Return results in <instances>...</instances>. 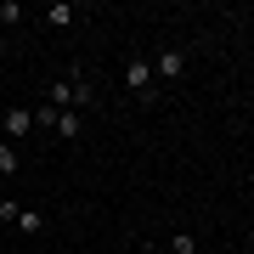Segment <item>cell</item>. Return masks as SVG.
I'll list each match as a JSON object with an SVG mask.
<instances>
[{"label":"cell","mask_w":254,"mask_h":254,"mask_svg":"<svg viewBox=\"0 0 254 254\" xmlns=\"http://www.w3.org/2000/svg\"><path fill=\"white\" fill-rule=\"evenodd\" d=\"M125 85H130L136 96L153 102V63H141V57H136V63H125Z\"/></svg>","instance_id":"1"},{"label":"cell","mask_w":254,"mask_h":254,"mask_svg":"<svg viewBox=\"0 0 254 254\" xmlns=\"http://www.w3.org/2000/svg\"><path fill=\"white\" fill-rule=\"evenodd\" d=\"M0 125H6V141L17 147L28 130H34V108H6V119H0Z\"/></svg>","instance_id":"2"},{"label":"cell","mask_w":254,"mask_h":254,"mask_svg":"<svg viewBox=\"0 0 254 254\" xmlns=\"http://www.w3.org/2000/svg\"><path fill=\"white\" fill-rule=\"evenodd\" d=\"M181 73H187V57L181 51H158L153 57V79H181Z\"/></svg>","instance_id":"3"},{"label":"cell","mask_w":254,"mask_h":254,"mask_svg":"<svg viewBox=\"0 0 254 254\" xmlns=\"http://www.w3.org/2000/svg\"><path fill=\"white\" fill-rule=\"evenodd\" d=\"M51 130H57L63 141H73V136L85 130V113H79V108H63V113H57V125H51Z\"/></svg>","instance_id":"4"},{"label":"cell","mask_w":254,"mask_h":254,"mask_svg":"<svg viewBox=\"0 0 254 254\" xmlns=\"http://www.w3.org/2000/svg\"><path fill=\"white\" fill-rule=\"evenodd\" d=\"M11 226H17L23 237H40V232H46V215H40V209H23V215L11 220Z\"/></svg>","instance_id":"5"},{"label":"cell","mask_w":254,"mask_h":254,"mask_svg":"<svg viewBox=\"0 0 254 254\" xmlns=\"http://www.w3.org/2000/svg\"><path fill=\"white\" fill-rule=\"evenodd\" d=\"M73 17H79V11H73L68 0H51V6H46V23H51V28H68Z\"/></svg>","instance_id":"6"},{"label":"cell","mask_w":254,"mask_h":254,"mask_svg":"<svg viewBox=\"0 0 254 254\" xmlns=\"http://www.w3.org/2000/svg\"><path fill=\"white\" fill-rule=\"evenodd\" d=\"M46 108H73V79H57L46 91Z\"/></svg>","instance_id":"7"},{"label":"cell","mask_w":254,"mask_h":254,"mask_svg":"<svg viewBox=\"0 0 254 254\" xmlns=\"http://www.w3.org/2000/svg\"><path fill=\"white\" fill-rule=\"evenodd\" d=\"M17 164H23V158H17V147L0 141V175H17Z\"/></svg>","instance_id":"8"},{"label":"cell","mask_w":254,"mask_h":254,"mask_svg":"<svg viewBox=\"0 0 254 254\" xmlns=\"http://www.w3.org/2000/svg\"><path fill=\"white\" fill-rule=\"evenodd\" d=\"M170 249H175V254H198V237H192V232H175Z\"/></svg>","instance_id":"9"},{"label":"cell","mask_w":254,"mask_h":254,"mask_svg":"<svg viewBox=\"0 0 254 254\" xmlns=\"http://www.w3.org/2000/svg\"><path fill=\"white\" fill-rule=\"evenodd\" d=\"M0 23H23V6H17V0H0Z\"/></svg>","instance_id":"10"},{"label":"cell","mask_w":254,"mask_h":254,"mask_svg":"<svg viewBox=\"0 0 254 254\" xmlns=\"http://www.w3.org/2000/svg\"><path fill=\"white\" fill-rule=\"evenodd\" d=\"M17 215H23V203H17V198H0V220H17Z\"/></svg>","instance_id":"11"},{"label":"cell","mask_w":254,"mask_h":254,"mask_svg":"<svg viewBox=\"0 0 254 254\" xmlns=\"http://www.w3.org/2000/svg\"><path fill=\"white\" fill-rule=\"evenodd\" d=\"M147 254H153V249H147Z\"/></svg>","instance_id":"12"}]
</instances>
